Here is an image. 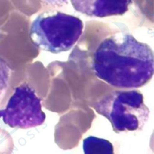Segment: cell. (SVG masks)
Returning <instances> with one entry per match:
<instances>
[{"label":"cell","mask_w":154,"mask_h":154,"mask_svg":"<svg viewBox=\"0 0 154 154\" xmlns=\"http://www.w3.org/2000/svg\"><path fill=\"white\" fill-rule=\"evenodd\" d=\"M47 4L53 7H62L68 3L69 0H42Z\"/></svg>","instance_id":"cell-8"},{"label":"cell","mask_w":154,"mask_h":154,"mask_svg":"<svg viewBox=\"0 0 154 154\" xmlns=\"http://www.w3.org/2000/svg\"><path fill=\"white\" fill-rule=\"evenodd\" d=\"M42 99L28 84L14 88L5 108L0 109V118L13 128L28 129L42 125L46 114L42 109Z\"/></svg>","instance_id":"cell-4"},{"label":"cell","mask_w":154,"mask_h":154,"mask_svg":"<svg viewBox=\"0 0 154 154\" xmlns=\"http://www.w3.org/2000/svg\"><path fill=\"white\" fill-rule=\"evenodd\" d=\"M73 8L86 16L105 17L125 14L132 0H70Z\"/></svg>","instance_id":"cell-5"},{"label":"cell","mask_w":154,"mask_h":154,"mask_svg":"<svg viewBox=\"0 0 154 154\" xmlns=\"http://www.w3.org/2000/svg\"><path fill=\"white\" fill-rule=\"evenodd\" d=\"M10 70L6 62L0 58V96L6 89L10 79Z\"/></svg>","instance_id":"cell-7"},{"label":"cell","mask_w":154,"mask_h":154,"mask_svg":"<svg viewBox=\"0 0 154 154\" xmlns=\"http://www.w3.org/2000/svg\"><path fill=\"white\" fill-rule=\"evenodd\" d=\"M83 28V22L77 17L57 11H45L32 22L29 36L39 49L58 54L73 48Z\"/></svg>","instance_id":"cell-2"},{"label":"cell","mask_w":154,"mask_h":154,"mask_svg":"<svg viewBox=\"0 0 154 154\" xmlns=\"http://www.w3.org/2000/svg\"><path fill=\"white\" fill-rule=\"evenodd\" d=\"M82 147L85 154L114 153V147L110 141L93 136L84 139Z\"/></svg>","instance_id":"cell-6"},{"label":"cell","mask_w":154,"mask_h":154,"mask_svg":"<svg viewBox=\"0 0 154 154\" xmlns=\"http://www.w3.org/2000/svg\"><path fill=\"white\" fill-rule=\"evenodd\" d=\"M93 108L109 120L116 133L141 130L150 114L143 94L136 90L114 91L94 104Z\"/></svg>","instance_id":"cell-3"},{"label":"cell","mask_w":154,"mask_h":154,"mask_svg":"<svg viewBox=\"0 0 154 154\" xmlns=\"http://www.w3.org/2000/svg\"><path fill=\"white\" fill-rule=\"evenodd\" d=\"M93 69L96 77L112 87L140 88L152 78L153 52L132 35L118 32L99 45L93 55Z\"/></svg>","instance_id":"cell-1"}]
</instances>
